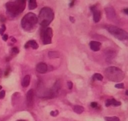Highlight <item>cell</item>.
Masks as SVG:
<instances>
[{
  "label": "cell",
  "instance_id": "6da1fadb",
  "mask_svg": "<svg viewBox=\"0 0 128 121\" xmlns=\"http://www.w3.org/2000/svg\"><path fill=\"white\" fill-rule=\"evenodd\" d=\"M26 1L27 0H16L15 1L8 2L5 4L7 12L13 16L19 15L25 9Z\"/></svg>",
  "mask_w": 128,
  "mask_h": 121
},
{
  "label": "cell",
  "instance_id": "7a4b0ae2",
  "mask_svg": "<svg viewBox=\"0 0 128 121\" xmlns=\"http://www.w3.org/2000/svg\"><path fill=\"white\" fill-rule=\"evenodd\" d=\"M54 18V12L51 8L45 7L40 11L38 20L43 28H45L51 23Z\"/></svg>",
  "mask_w": 128,
  "mask_h": 121
},
{
  "label": "cell",
  "instance_id": "3957f363",
  "mask_svg": "<svg viewBox=\"0 0 128 121\" xmlns=\"http://www.w3.org/2000/svg\"><path fill=\"white\" fill-rule=\"evenodd\" d=\"M105 74L109 80L115 82H121L125 78L124 71L115 66L106 68L105 71Z\"/></svg>",
  "mask_w": 128,
  "mask_h": 121
},
{
  "label": "cell",
  "instance_id": "277c9868",
  "mask_svg": "<svg viewBox=\"0 0 128 121\" xmlns=\"http://www.w3.org/2000/svg\"><path fill=\"white\" fill-rule=\"evenodd\" d=\"M38 22V17L35 14L32 12H29L25 15L22 19V27L25 31H30L35 27Z\"/></svg>",
  "mask_w": 128,
  "mask_h": 121
},
{
  "label": "cell",
  "instance_id": "5b68a950",
  "mask_svg": "<svg viewBox=\"0 0 128 121\" xmlns=\"http://www.w3.org/2000/svg\"><path fill=\"white\" fill-rule=\"evenodd\" d=\"M108 30L110 34L119 40H128V33L122 28L113 26V25H110L108 27Z\"/></svg>",
  "mask_w": 128,
  "mask_h": 121
},
{
  "label": "cell",
  "instance_id": "8992f818",
  "mask_svg": "<svg viewBox=\"0 0 128 121\" xmlns=\"http://www.w3.org/2000/svg\"><path fill=\"white\" fill-rule=\"evenodd\" d=\"M53 36V31L50 27L46 28L41 32V38L44 44H49L52 43V38Z\"/></svg>",
  "mask_w": 128,
  "mask_h": 121
},
{
  "label": "cell",
  "instance_id": "52a82bcc",
  "mask_svg": "<svg viewBox=\"0 0 128 121\" xmlns=\"http://www.w3.org/2000/svg\"><path fill=\"white\" fill-rule=\"evenodd\" d=\"M91 10L92 11L93 13V17H94V21L95 23L99 22L101 18V12L96 5H93L91 7Z\"/></svg>",
  "mask_w": 128,
  "mask_h": 121
},
{
  "label": "cell",
  "instance_id": "ba28073f",
  "mask_svg": "<svg viewBox=\"0 0 128 121\" xmlns=\"http://www.w3.org/2000/svg\"><path fill=\"white\" fill-rule=\"evenodd\" d=\"M33 98H34V92L32 89H30L27 93V103L28 107L31 108L33 106Z\"/></svg>",
  "mask_w": 128,
  "mask_h": 121
},
{
  "label": "cell",
  "instance_id": "9c48e42d",
  "mask_svg": "<svg viewBox=\"0 0 128 121\" xmlns=\"http://www.w3.org/2000/svg\"><path fill=\"white\" fill-rule=\"evenodd\" d=\"M36 70L38 73L44 74L48 71V66L44 63H39L36 65Z\"/></svg>",
  "mask_w": 128,
  "mask_h": 121
},
{
  "label": "cell",
  "instance_id": "30bf717a",
  "mask_svg": "<svg viewBox=\"0 0 128 121\" xmlns=\"http://www.w3.org/2000/svg\"><path fill=\"white\" fill-rule=\"evenodd\" d=\"M102 44L100 42L96 41H92L89 43V47L94 52H98L101 48Z\"/></svg>",
  "mask_w": 128,
  "mask_h": 121
},
{
  "label": "cell",
  "instance_id": "8fae6325",
  "mask_svg": "<svg viewBox=\"0 0 128 121\" xmlns=\"http://www.w3.org/2000/svg\"><path fill=\"white\" fill-rule=\"evenodd\" d=\"M105 53L106 57V60L108 61L112 60L116 56V53L112 49H107V50L105 51Z\"/></svg>",
  "mask_w": 128,
  "mask_h": 121
},
{
  "label": "cell",
  "instance_id": "7c38bea8",
  "mask_svg": "<svg viewBox=\"0 0 128 121\" xmlns=\"http://www.w3.org/2000/svg\"><path fill=\"white\" fill-rule=\"evenodd\" d=\"M107 17L109 19L113 20L116 17V12H115L114 9L112 7H108L105 8Z\"/></svg>",
  "mask_w": 128,
  "mask_h": 121
},
{
  "label": "cell",
  "instance_id": "4fadbf2b",
  "mask_svg": "<svg viewBox=\"0 0 128 121\" xmlns=\"http://www.w3.org/2000/svg\"><path fill=\"white\" fill-rule=\"evenodd\" d=\"M121 105V103L120 102H118L115 99H108L106 101L105 105L106 107H109L110 105H112L114 106H118Z\"/></svg>",
  "mask_w": 128,
  "mask_h": 121
},
{
  "label": "cell",
  "instance_id": "5bb4252c",
  "mask_svg": "<svg viewBox=\"0 0 128 121\" xmlns=\"http://www.w3.org/2000/svg\"><path fill=\"white\" fill-rule=\"evenodd\" d=\"M30 47H31V48H32L33 49L36 50V49H37L38 48L39 46H38V43L35 40H30L28 41V42L25 44V48L27 49Z\"/></svg>",
  "mask_w": 128,
  "mask_h": 121
},
{
  "label": "cell",
  "instance_id": "9a60e30c",
  "mask_svg": "<svg viewBox=\"0 0 128 121\" xmlns=\"http://www.w3.org/2000/svg\"><path fill=\"white\" fill-rule=\"evenodd\" d=\"M30 80H31V77L30 75H26L23 78L22 81V86L24 87H27L30 85Z\"/></svg>",
  "mask_w": 128,
  "mask_h": 121
},
{
  "label": "cell",
  "instance_id": "2e32d148",
  "mask_svg": "<svg viewBox=\"0 0 128 121\" xmlns=\"http://www.w3.org/2000/svg\"><path fill=\"white\" fill-rule=\"evenodd\" d=\"M37 7V3L36 0H28V8L29 9L32 10Z\"/></svg>",
  "mask_w": 128,
  "mask_h": 121
},
{
  "label": "cell",
  "instance_id": "e0dca14e",
  "mask_svg": "<svg viewBox=\"0 0 128 121\" xmlns=\"http://www.w3.org/2000/svg\"><path fill=\"white\" fill-rule=\"evenodd\" d=\"M73 111L78 114H81L84 111V108L80 105H76L73 108Z\"/></svg>",
  "mask_w": 128,
  "mask_h": 121
},
{
  "label": "cell",
  "instance_id": "ac0fdd59",
  "mask_svg": "<svg viewBox=\"0 0 128 121\" xmlns=\"http://www.w3.org/2000/svg\"><path fill=\"white\" fill-rule=\"evenodd\" d=\"M48 56L50 59H55L59 58L60 56V53L55 51H50L48 53Z\"/></svg>",
  "mask_w": 128,
  "mask_h": 121
},
{
  "label": "cell",
  "instance_id": "d6986e66",
  "mask_svg": "<svg viewBox=\"0 0 128 121\" xmlns=\"http://www.w3.org/2000/svg\"><path fill=\"white\" fill-rule=\"evenodd\" d=\"M92 78L94 80L102 81L103 80V77L101 74H100V73H95V74H94Z\"/></svg>",
  "mask_w": 128,
  "mask_h": 121
},
{
  "label": "cell",
  "instance_id": "ffe728a7",
  "mask_svg": "<svg viewBox=\"0 0 128 121\" xmlns=\"http://www.w3.org/2000/svg\"><path fill=\"white\" fill-rule=\"evenodd\" d=\"M105 119L106 121H120V119L119 118L116 117H105Z\"/></svg>",
  "mask_w": 128,
  "mask_h": 121
},
{
  "label": "cell",
  "instance_id": "44dd1931",
  "mask_svg": "<svg viewBox=\"0 0 128 121\" xmlns=\"http://www.w3.org/2000/svg\"><path fill=\"white\" fill-rule=\"evenodd\" d=\"M5 30H6L5 25L4 24H2V25H1V28H0V34H1V35H3L4 31H5Z\"/></svg>",
  "mask_w": 128,
  "mask_h": 121
},
{
  "label": "cell",
  "instance_id": "7402d4cb",
  "mask_svg": "<svg viewBox=\"0 0 128 121\" xmlns=\"http://www.w3.org/2000/svg\"><path fill=\"white\" fill-rule=\"evenodd\" d=\"M115 87H116V88H118V89H124V87H125L124 83L116 84V85H115Z\"/></svg>",
  "mask_w": 128,
  "mask_h": 121
},
{
  "label": "cell",
  "instance_id": "603a6c76",
  "mask_svg": "<svg viewBox=\"0 0 128 121\" xmlns=\"http://www.w3.org/2000/svg\"><path fill=\"white\" fill-rule=\"evenodd\" d=\"M58 114H59V112L58 111H57V110H56L55 111H51L50 113V115L51 116H52V117H57Z\"/></svg>",
  "mask_w": 128,
  "mask_h": 121
},
{
  "label": "cell",
  "instance_id": "cb8c5ba5",
  "mask_svg": "<svg viewBox=\"0 0 128 121\" xmlns=\"http://www.w3.org/2000/svg\"><path fill=\"white\" fill-rule=\"evenodd\" d=\"M5 96V92L4 90H2L0 92V99H2Z\"/></svg>",
  "mask_w": 128,
  "mask_h": 121
},
{
  "label": "cell",
  "instance_id": "d4e9b609",
  "mask_svg": "<svg viewBox=\"0 0 128 121\" xmlns=\"http://www.w3.org/2000/svg\"><path fill=\"white\" fill-rule=\"evenodd\" d=\"M67 84H68V89H72L73 87V83L72 82H71V81H69L67 83Z\"/></svg>",
  "mask_w": 128,
  "mask_h": 121
},
{
  "label": "cell",
  "instance_id": "484cf974",
  "mask_svg": "<svg viewBox=\"0 0 128 121\" xmlns=\"http://www.w3.org/2000/svg\"><path fill=\"white\" fill-rule=\"evenodd\" d=\"M91 106L92 108H96L97 106V103L95 102H92V103H91Z\"/></svg>",
  "mask_w": 128,
  "mask_h": 121
},
{
  "label": "cell",
  "instance_id": "4316f807",
  "mask_svg": "<svg viewBox=\"0 0 128 121\" xmlns=\"http://www.w3.org/2000/svg\"><path fill=\"white\" fill-rule=\"evenodd\" d=\"M12 52H13L14 53L17 54L19 53V50H18V49L17 48V47H14V48L12 49Z\"/></svg>",
  "mask_w": 128,
  "mask_h": 121
},
{
  "label": "cell",
  "instance_id": "83f0119b",
  "mask_svg": "<svg viewBox=\"0 0 128 121\" xmlns=\"http://www.w3.org/2000/svg\"><path fill=\"white\" fill-rule=\"evenodd\" d=\"M8 39V36L7 34H4V36H3V37H2V40L5 41H7Z\"/></svg>",
  "mask_w": 128,
  "mask_h": 121
},
{
  "label": "cell",
  "instance_id": "f1b7e54d",
  "mask_svg": "<svg viewBox=\"0 0 128 121\" xmlns=\"http://www.w3.org/2000/svg\"><path fill=\"white\" fill-rule=\"evenodd\" d=\"M75 0H72V1L71 2V3H70L69 4V6L71 7H73V5H74V4H75Z\"/></svg>",
  "mask_w": 128,
  "mask_h": 121
},
{
  "label": "cell",
  "instance_id": "f546056e",
  "mask_svg": "<svg viewBox=\"0 0 128 121\" xmlns=\"http://www.w3.org/2000/svg\"><path fill=\"white\" fill-rule=\"evenodd\" d=\"M124 11L125 13V14H126V15H128V8L124 9Z\"/></svg>",
  "mask_w": 128,
  "mask_h": 121
},
{
  "label": "cell",
  "instance_id": "4dcf8cb0",
  "mask_svg": "<svg viewBox=\"0 0 128 121\" xmlns=\"http://www.w3.org/2000/svg\"><path fill=\"white\" fill-rule=\"evenodd\" d=\"M69 19L71 20V21L72 22V23H73V22H74L75 19H74V18H73V17H69Z\"/></svg>",
  "mask_w": 128,
  "mask_h": 121
},
{
  "label": "cell",
  "instance_id": "1f68e13d",
  "mask_svg": "<svg viewBox=\"0 0 128 121\" xmlns=\"http://www.w3.org/2000/svg\"><path fill=\"white\" fill-rule=\"evenodd\" d=\"M126 95H127V96L128 95V90H126Z\"/></svg>",
  "mask_w": 128,
  "mask_h": 121
},
{
  "label": "cell",
  "instance_id": "d6a6232c",
  "mask_svg": "<svg viewBox=\"0 0 128 121\" xmlns=\"http://www.w3.org/2000/svg\"><path fill=\"white\" fill-rule=\"evenodd\" d=\"M25 121V120H18V121Z\"/></svg>",
  "mask_w": 128,
  "mask_h": 121
},
{
  "label": "cell",
  "instance_id": "836d02e7",
  "mask_svg": "<svg viewBox=\"0 0 128 121\" xmlns=\"http://www.w3.org/2000/svg\"><path fill=\"white\" fill-rule=\"evenodd\" d=\"M1 89H2V86H0V90H1Z\"/></svg>",
  "mask_w": 128,
  "mask_h": 121
}]
</instances>
